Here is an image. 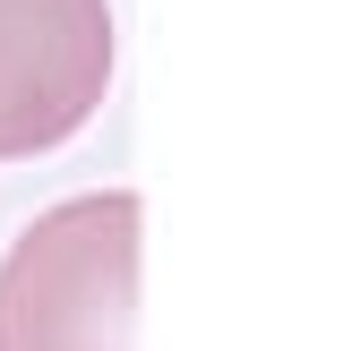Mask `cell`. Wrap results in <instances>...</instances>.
Returning <instances> with one entry per match:
<instances>
[{"label": "cell", "mask_w": 360, "mask_h": 351, "mask_svg": "<svg viewBox=\"0 0 360 351\" xmlns=\"http://www.w3.org/2000/svg\"><path fill=\"white\" fill-rule=\"evenodd\" d=\"M138 197L95 189L34 214L0 257V351H129L138 317Z\"/></svg>", "instance_id": "obj_1"}, {"label": "cell", "mask_w": 360, "mask_h": 351, "mask_svg": "<svg viewBox=\"0 0 360 351\" xmlns=\"http://www.w3.org/2000/svg\"><path fill=\"white\" fill-rule=\"evenodd\" d=\"M112 86V0H0V163L52 154Z\"/></svg>", "instance_id": "obj_2"}]
</instances>
